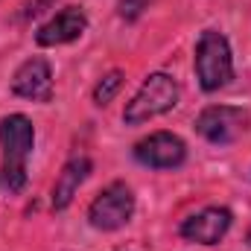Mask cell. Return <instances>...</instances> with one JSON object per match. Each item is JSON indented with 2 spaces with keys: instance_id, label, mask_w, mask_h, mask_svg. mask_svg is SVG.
Instances as JSON below:
<instances>
[{
  "instance_id": "cell-1",
  "label": "cell",
  "mask_w": 251,
  "mask_h": 251,
  "mask_svg": "<svg viewBox=\"0 0 251 251\" xmlns=\"http://www.w3.org/2000/svg\"><path fill=\"white\" fill-rule=\"evenodd\" d=\"M35 146V128L26 114H6L0 120V149H3V164H0V190L6 193H21L26 187V161Z\"/></svg>"
},
{
  "instance_id": "cell-2",
  "label": "cell",
  "mask_w": 251,
  "mask_h": 251,
  "mask_svg": "<svg viewBox=\"0 0 251 251\" xmlns=\"http://www.w3.org/2000/svg\"><path fill=\"white\" fill-rule=\"evenodd\" d=\"M196 79L201 85V91L213 94L225 85H231L234 79V53H231V44L222 32L216 29H204L196 41Z\"/></svg>"
},
{
  "instance_id": "cell-3",
  "label": "cell",
  "mask_w": 251,
  "mask_h": 251,
  "mask_svg": "<svg viewBox=\"0 0 251 251\" xmlns=\"http://www.w3.org/2000/svg\"><path fill=\"white\" fill-rule=\"evenodd\" d=\"M176 105H178V82L170 73H149L146 82L131 97V102H126L123 123L128 126L149 123V120L173 111Z\"/></svg>"
},
{
  "instance_id": "cell-4",
  "label": "cell",
  "mask_w": 251,
  "mask_h": 251,
  "mask_svg": "<svg viewBox=\"0 0 251 251\" xmlns=\"http://www.w3.org/2000/svg\"><path fill=\"white\" fill-rule=\"evenodd\" d=\"M134 216V193L126 181H111L88 204V222L97 231H120Z\"/></svg>"
},
{
  "instance_id": "cell-5",
  "label": "cell",
  "mask_w": 251,
  "mask_h": 251,
  "mask_svg": "<svg viewBox=\"0 0 251 251\" xmlns=\"http://www.w3.org/2000/svg\"><path fill=\"white\" fill-rule=\"evenodd\" d=\"M249 128H251V114L240 105H207L196 117V131L213 146L237 143Z\"/></svg>"
},
{
  "instance_id": "cell-6",
  "label": "cell",
  "mask_w": 251,
  "mask_h": 251,
  "mask_svg": "<svg viewBox=\"0 0 251 251\" xmlns=\"http://www.w3.org/2000/svg\"><path fill=\"white\" fill-rule=\"evenodd\" d=\"M134 161L152 170H176L187 161V143L173 131H155L134 143Z\"/></svg>"
},
{
  "instance_id": "cell-7",
  "label": "cell",
  "mask_w": 251,
  "mask_h": 251,
  "mask_svg": "<svg viewBox=\"0 0 251 251\" xmlns=\"http://www.w3.org/2000/svg\"><path fill=\"white\" fill-rule=\"evenodd\" d=\"M12 94L32 102H50L53 100V70L50 62L41 56H32L21 64L12 76Z\"/></svg>"
},
{
  "instance_id": "cell-8",
  "label": "cell",
  "mask_w": 251,
  "mask_h": 251,
  "mask_svg": "<svg viewBox=\"0 0 251 251\" xmlns=\"http://www.w3.org/2000/svg\"><path fill=\"white\" fill-rule=\"evenodd\" d=\"M231 222H234L231 210L213 204V207H204L181 222V237L196 246H216L231 231Z\"/></svg>"
},
{
  "instance_id": "cell-9",
  "label": "cell",
  "mask_w": 251,
  "mask_h": 251,
  "mask_svg": "<svg viewBox=\"0 0 251 251\" xmlns=\"http://www.w3.org/2000/svg\"><path fill=\"white\" fill-rule=\"evenodd\" d=\"M85 29H88V15L79 6H67L59 15H53L47 24L38 26L35 44L38 47H62V44H70V41L82 38Z\"/></svg>"
},
{
  "instance_id": "cell-10",
  "label": "cell",
  "mask_w": 251,
  "mask_h": 251,
  "mask_svg": "<svg viewBox=\"0 0 251 251\" xmlns=\"http://www.w3.org/2000/svg\"><path fill=\"white\" fill-rule=\"evenodd\" d=\"M91 170H94V164H91V158H85V155H76V158H70V161L64 164L62 173H59V178H56V184H53V193H50V201H53L56 210H64V207L73 201V196H76L79 187L85 184V178L91 176Z\"/></svg>"
},
{
  "instance_id": "cell-11",
  "label": "cell",
  "mask_w": 251,
  "mask_h": 251,
  "mask_svg": "<svg viewBox=\"0 0 251 251\" xmlns=\"http://www.w3.org/2000/svg\"><path fill=\"white\" fill-rule=\"evenodd\" d=\"M123 88V70H108L97 85H94V102L102 108V105H108L114 97H117V91Z\"/></svg>"
},
{
  "instance_id": "cell-12",
  "label": "cell",
  "mask_w": 251,
  "mask_h": 251,
  "mask_svg": "<svg viewBox=\"0 0 251 251\" xmlns=\"http://www.w3.org/2000/svg\"><path fill=\"white\" fill-rule=\"evenodd\" d=\"M152 0H117V15L123 21H137L146 9H149Z\"/></svg>"
},
{
  "instance_id": "cell-13",
  "label": "cell",
  "mask_w": 251,
  "mask_h": 251,
  "mask_svg": "<svg viewBox=\"0 0 251 251\" xmlns=\"http://www.w3.org/2000/svg\"><path fill=\"white\" fill-rule=\"evenodd\" d=\"M53 3H56V0H24V6H21V18H24V21L38 18V15H41V12H47Z\"/></svg>"
},
{
  "instance_id": "cell-14",
  "label": "cell",
  "mask_w": 251,
  "mask_h": 251,
  "mask_svg": "<svg viewBox=\"0 0 251 251\" xmlns=\"http://www.w3.org/2000/svg\"><path fill=\"white\" fill-rule=\"evenodd\" d=\"M246 240H249V246H251V228H249V237H246Z\"/></svg>"
}]
</instances>
